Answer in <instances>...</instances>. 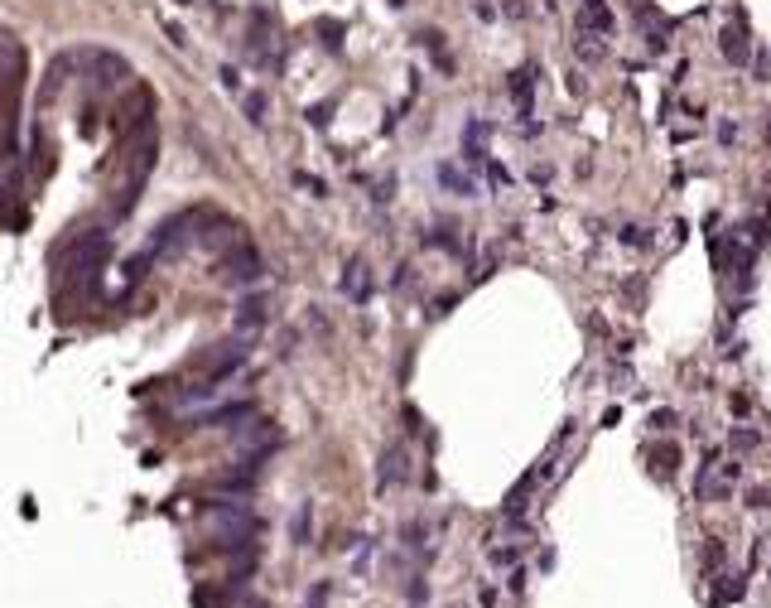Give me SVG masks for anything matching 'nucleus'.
Instances as JSON below:
<instances>
[{"label": "nucleus", "instance_id": "9b49d317", "mask_svg": "<svg viewBox=\"0 0 771 608\" xmlns=\"http://www.w3.org/2000/svg\"><path fill=\"white\" fill-rule=\"evenodd\" d=\"M261 111H266V97H246V116H251V121H266Z\"/></svg>", "mask_w": 771, "mask_h": 608}, {"label": "nucleus", "instance_id": "f257e3e1", "mask_svg": "<svg viewBox=\"0 0 771 608\" xmlns=\"http://www.w3.org/2000/svg\"><path fill=\"white\" fill-rule=\"evenodd\" d=\"M101 266H106V232H87V237H78V246H73V266H68V285H73L83 300H92V295H96Z\"/></svg>", "mask_w": 771, "mask_h": 608}, {"label": "nucleus", "instance_id": "39448f33", "mask_svg": "<svg viewBox=\"0 0 771 608\" xmlns=\"http://www.w3.org/2000/svg\"><path fill=\"white\" fill-rule=\"evenodd\" d=\"M236 323H241V328H261V323H266V300H261V295H256V300H241Z\"/></svg>", "mask_w": 771, "mask_h": 608}, {"label": "nucleus", "instance_id": "1a4fd4ad", "mask_svg": "<svg viewBox=\"0 0 771 608\" xmlns=\"http://www.w3.org/2000/svg\"><path fill=\"white\" fill-rule=\"evenodd\" d=\"M294 541H299V546L309 541V507H299V516H294Z\"/></svg>", "mask_w": 771, "mask_h": 608}, {"label": "nucleus", "instance_id": "20e7f679", "mask_svg": "<svg viewBox=\"0 0 771 608\" xmlns=\"http://www.w3.org/2000/svg\"><path fill=\"white\" fill-rule=\"evenodd\" d=\"M439 184H449V189H453V194H463V199H473V194H478V189H473V179H468L458 164H439Z\"/></svg>", "mask_w": 771, "mask_h": 608}, {"label": "nucleus", "instance_id": "6e6552de", "mask_svg": "<svg viewBox=\"0 0 771 608\" xmlns=\"http://www.w3.org/2000/svg\"><path fill=\"white\" fill-rule=\"evenodd\" d=\"M574 49H578V58H583V63H598V58H603V44H588V34L578 39Z\"/></svg>", "mask_w": 771, "mask_h": 608}, {"label": "nucleus", "instance_id": "7ed1b4c3", "mask_svg": "<svg viewBox=\"0 0 771 608\" xmlns=\"http://www.w3.org/2000/svg\"><path fill=\"white\" fill-rule=\"evenodd\" d=\"M718 49H723V58H728V63H738V68H743V63H752V49H747L743 29H723V34H718Z\"/></svg>", "mask_w": 771, "mask_h": 608}, {"label": "nucleus", "instance_id": "0eeeda50", "mask_svg": "<svg viewBox=\"0 0 771 608\" xmlns=\"http://www.w3.org/2000/svg\"><path fill=\"white\" fill-rule=\"evenodd\" d=\"M622 242L627 246H651V232L646 227H622Z\"/></svg>", "mask_w": 771, "mask_h": 608}, {"label": "nucleus", "instance_id": "9d476101", "mask_svg": "<svg viewBox=\"0 0 771 608\" xmlns=\"http://www.w3.org/2000/svg\"><path fill=\"white\" fill-rule=\"evenodd\" d=\"M757 444V430H733V449H752Z\"/></svg>", "mask_w": 771, "mask_h": 608}, {"label": "nucleus", "instance_id": "f03ea898", "mask_svg": "<svg viewBox=\"0 0 771 608\" xmlns=\"http://www.w3.org/2000/svg\"><path fill=\"white\" fill-rule=\"evenodd\" d=\"M266 276V266H261V256L251 251V246H236L232 256H222V280H232V285H256Z\"/></svg>", "mask_w": 771, "mask_h": 608}, {"label": "nucleus", "instance_id": "423d86ee", "mask_svg": "<svg viewBox=\"0 0 771 608\" xmlns=\"http://www.w3.org/2000/svg\"><path fill=\"white\" fill-rule=\"evenodd\" d=\"M530 92H535L530 73H516V78H511V97H516V106H521V116H530Z\"/></svg>", "mask_w": 771, "mask_h": 608}]
</instances>
